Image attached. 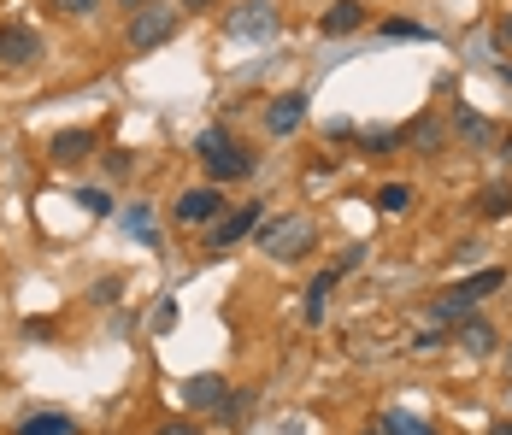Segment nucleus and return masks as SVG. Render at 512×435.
Returning a JSON list of instances; mask_svg holds the SVG:
<instances>
[{
  "label": "nucleus",
  "mask_w": 512,
  "mask_h": 435,
  "mask_svg": "<svg viewBox=\"0 0 512 435\" xmlns=\"http://www.w3.org/2000/svg\"><path fill=\"white\" fill-rule=\"evenodd\" d=\"M407 142H418L424 153H436V147H442V124H430V118H424V124H412Z\"/></svg>",
  "instance_id": "5701e85b"
},
{
  "label": "nucleus",
  "mask_w": 512,
  "mask_h": 435,
  "mask_svg": "<svg viewBox=\"0 0 512 435\" xmlns=\"http://www.w3.org/2000/svg\"><path fill=\"white\" fill-rule=\"evenodd\" d=\"M195 153H201V165L212 171V177H218V183H230V177H248V171H254V159H248L242 147L230 142V136H224L218 124L195 136Z\"/></svg>",
  "instance_id": "f03ea898"
},
{
  "label": "nucleus",
  "mask_w": 512,
  "mask_h": 435,
  "mask_svg": "<svg viewBox=\"0 0 512 435\" xmlns=\"http://www.w3.org/2000/svg\"><path fill=\"white\" fill-rule=\"evenodd\" d=\"M483 212H489V218H507V212H512V189H507V183L483 189Z\"/></svg>",
  "instance_id": "412c9836"
},
{
  "label": "nucleus",
  "mask_w": 512,
  "mask_h": 435,
  "mask_svg": "<svg viewBox=\"0 0 512 435\" xmlns=\"http://www.w3.org/2000/svg\"><path fill=\"white\" fill-rule=\"evenodd\" d=\"M124 230H136L148 247H159V230H154V212H148V206H130V212H124Z\"/></svg>",
  "instance_id": "f3484780"
},
{
  "label": "nucleus",
  "mask_w": 512,
  "mask_h": 435,
  "mask_svg": "<svg viewBox=\"0 0 512 435\" xmlns=\"http://www.w3.org/2000/svg\"><path fill=\"white\" fill-rule=\"evenodd\" d=\"M259 224V206L254 200H248V206H236V212H230V218H218V224H212V253H224V247H236L242 242V236H248V230H254Z\"/></svg>",
  "instance_id": "0eeeda50"
},
{
  "label": "nucleus",
  "mask_w": 512,
  "mask_h": 435,
  "mask_svg": "<svg viewBox=\"0 0 512 435\" xmlns=\"http://www.w3.org/2000/svg\"><path fill=\"white\" fill-rule=\"evenodd\" d=\"M218 212H224V194L218 189H183L177 194V218H183V224H212Z\"/></svg>",
  "instance_id": "6e6552de"
},
{
  "label": "nucleus",
  "mask_w": 512,
  "mask_h": 435,
  "mask_svg": "<svg viewBox=\"0 0 512 435\" xmlns=\"http://www.w3.org/2000/svg\"><path fill=\"white\" fill-rule=\"evenodd\" d=\"M501 42H512V18H507V24H501Z\"/></svg>",
  "instance_id": "c85d7f7f"
},
{
  "label": "nucleus",
  "mask_w": 512,
  "mask_h": 435,
  "mask_svg": "<svg viewBox=\"0 0 512 435\" xmlns=\"http://www.w3.org/2000/svg\"><path fill=\"white\" fill-rule=\"evenodd\" d=\"M489 435H512V418H501V424H489Z\"/></svg>",
  "instance_id": "bb28decb"
},
{
  "label": "nucleus",
  "mask_w": 512,
  "mask_h": 435,
  "mask_svg": "<svg viewBox=\"0 0 512 435\" xmlns=\"http://www.w3.org/2000/svg\"><path fill=\"white\" fill-rule=\"evenodd\" d=\"M412 347H418V353H430V347H448V336L430 324V330H418V341H412Z\"/></svg>",
  "instance_id": "393cba45"
},
{
  "label": "nucleus",
  "mask_w": 512,
  "mask_h": 435,
  "mask_svg": "<svg viewBox=\"0 0 512 435\" xmlns=\"http://www.w3.org/2000/svg\"><path fill=\"white\" fill-rule=\"evenodd\" d=\"M159 435H201V430H195L189 418H177V424H165V430H159Z\"/></svg>",
  "instance_id": "a878e982"
},
{
  "label": "nucleus",
  "mask_w": 512,
  "mask_h": 435,
  "mask_svg": "<svg viewBox=\"0 0 512 435\" xmlns=\"http://www.w3.org/2000/svg\"><path fill=\"white\" fill-rule=\"evenodd\" d=\"M18 435H77V424L65 418V412H36V418H24Z\"/></svg>",
  "instance_id": "2eb2a0df"
},
{
  "label": "nucleus",
  "mask_w": 512,
  "mask_h": 435,
  "mask_svg": "<svg viewBox=\"0 0 512 435\" xmlns=\"http://www.w3.org/2000/svg\"><path fill=\"white\" fill-rule=\"evenodd\" d=\"M42 59V36L24 30V24H6L0 30V65H36Z\"/></svg>",
  "instance_id": "423d86ee"
},
{
  "label": "nucleus",
  "mask_w": 512,
  "mask_h": 435,
  "mask_svg": "<svg viewBox=\"0 0 512 435\" xmlns=\"http://www.w3.org/2000/svg\"><path fill=\"white\" fill-rule=\"evenodd\" d=\"M383 36H389V42H436V36H430L424 24H412V18H389Z\"/></svg>",
  "instance_id": "dca6fc26"
},
{
  "label": "nucleus",
  "mask_w": 512,
  "mask_h": 435,
  "mask_svg": "<svg viewBox=\"0 0 512 435\" xmlns=\"http://www.w3.org/2000/svg\"><path fill=\"white\" fill-rule=\"evenodd\" d=\"M365 435H383V424H371V430H365Z\"/></svg>",
  "instance_id": "c756f323"
},
{
  "label": "nucleus",
  "mask_w": 512,
  "mask_h": 435,
  "mask_svg": "<svg viewBox=\"0 0 512 435\" xmlns=\"http://www.w3.org/2000/svg\"><path fill=\"white\" fill-rule=\"evenodd\" d=\"M359 24H365V6H359V0H336V6L318 18V30H324V36H354Z\"/></svg>",
  "instance_id": "9d476101"
},
{
  "label": "nucleus",
  "mask_w": 512,
  "mask_h": 435,
  "mask_svg": "<svg viewBox=\"0 0 512 435\" xmlns=\"http://www.w3.org/2000/svg\"><path fill=\"white\" fill-rule=\"evenodd\" d=\"M77 206H83V212H95V218H112V194H106V189H77Z\"/></svg>",
  "instance_id": "4be33fe9"
},
{
  "label": "nucleus",
  "mask_w": 512,
  "mask_h": 435,
  "mask_svg": "<svg viewBox=\"0 0 512 435\" xmlns=\"http://www.w3.org/2000/svg\"><path fill=\"white\" fill-rule=\"evenodd\" d=\"M507 365H512V341H507Z\"/></svg>",
  "instance_id": "7c9ffc66"
},
{
  "label": "nucleus",
  "mask_w": 512,
  "mask_h": 435,
  "mask_svg": "<svg viewBox=\"0 0 512 435\" xmlns=\"http://www.w3.org/2000/svg\"><path fill=\"white\" fill-rule=\"evenodd\" d=\"M95 153V130H59L53 136V159L59 165H77V159H89Z\"/></svg>",
  "instance_id": "ddd939ff"
},
{
  "label": "nucleus",
  "mask_w": 512,
  "mask_h": 435,
  "mask_svg": "<svg viewBox=\"0 0 512 435\" xmlns=\"http://www.w3.org/2000/svg\"><path fill=\"white\" fill-rule=\"evenodd\" d=\"M448 341H460L471 359H489V353H495V330H489L483 318H465V324H460V330H454Z\"/></svg>",
  "instance_id": "f8f14e48"
},
{
  "label": "nucleus",
  "mask_w": 512,
  "mask_h": 435,
  "mask_svg": "<svg viewBox=\"0 0 512 435\" xmlns=\"http://www.w3.org/2000/svg\"><path fill=\"white\" fill-rule=\"evenodd\" d=\"M312 236H318V230H312V218L289 212V218H271V224L259 230V247H265L271 259H301V253L312 247Z\"/></svg>",
  "instance_id": "7ed1b4c3"
},
{
  "label": "nucleus",
  "mask_w": 512,
  "mask_h": 435,
  "mask_svg": "<svg viewBox=\"0 0 512 435\" xmlns=\"http://www.w3.org/2000/svg\"><path fill=\"white\" fill-rule=\"evenodd\" d=\"M336 283H342V271H336V265L312 277V289H307V324H324V306H330V294H336Z\"/></svg>",
  "instance_id": "4468645a"
},
{
  "label": "nucleus",
  "mask_w": 512,
  "mask_h": 435,
  "mask_svg": "<svg viewBox=\"0 0 512 435\" xmlns=\"http://www.w3.org/2000/svg\"><path fill=\"white\" fill-rule=\"evenodd\" d=\"M454 124H460L465 142H489V136H495V124H489V118H477V112H460Z\"/></svg>",
  "instance_id": "aec40b11"
},
{
  "label": "nucleus",
  "mask_w": 512,
  "mask_h": 435,
  "mask_svg": "<svg viewBox=\"0 0 512 435\" xmlns=\"http://www.w3.org/2000/svg\"><path fill=\"white\" fill-rule=\"evenodd\" d=\"M501 283H507V271H501V265H489V271L465 277V283H454V289H442L436 300H430V324H465V318H471V306H477L483 294H495Z\"/></svg>",
  "instance_id": "f257e3e1"
},
{
  "label": "nucleus",
  "mask_w": 512,
  "mask_h": 435,
  "mask_svg": "<svg viewBox=\"0 0 512 435\" xmlns=\"http://www.w3.org/2000/svg\"><path fill=\"white\" fill-rule=\"evenodd\" d=\"M224 394H230V388H224V377H212V371L183 383V400H189L195 412H212V406H224Z\"/></svg>",
  "instance_id": "9b49d317"
},
{
  "label": "nucleus",
  "mask_w": 512,
  "mask_h": 435,
  "mask_svg": "<svg viewBox=\"0 0 512 435\" xmlns=\"http://www.w3.org/2000/svg\"><path fill=\"white\" fill-rule=\"evenodd\" d=\"M53 12H65V18H89V12H101V0H53Z\"/></svg>",
  "instance_id": "b1692460"
},
{
  "label": "nucleus",
  "mask_w": 512,
  "mask_h": 435,
  "mask_svg": "<svg viewBox=\"0 0 512 435\" xmlns=\"http://www.w3.org/2000/svg\"><path fill=\"white\" fill-rule=\"evenodd\" d=\"M183 6H189V12H201V6H212V0H183Z\"/></svg>",
  "instance_id": "cd10ccee"
},
{
  "label": "nucleus",
  "mask_w": 512,
  "mask_h": 435,
  "mask_svg": "<svg viewBox=\"0 0 512 435\" xmlns=\"http://www.w3.org/2000/svg\"><path fill=\"white\" fill-rule=\"evenodd\" d=\"M407 206H412L407 183H383V189H377V212H407Z\"/></svg>",
  "instance_id": "6ab92c4d"
},
{
  "label": "nucleus",
  "mask_w": 512,
  "mask_h": 435,
  "mask_svg": "<svg viewBox=\"0 0 512 435\" xmlns=\"http://www.w3.org/2000/svg\"><path fill=\"white\" fill-rule=\"evenodd\" d=\"M383 435H436L424 418H412V412H389L383 418Z\"/></svg>",
  "instance_id": "a211bd4d"
},
{
  "label": "nucleus",
  "mask_w": 512,
  "mask_h": 435,
  "mask_svg": "<svg viewBox=\"0 0 512 435\" xmlns=\"http://www.w3.org/2000/svg\"><path fill=\"white\" fill-rule=\"evenodd\" d=\"M301 118H307V95H277L271 106H265L271 136H295V130H301Z\"/></svg>",
  "instance_id": "1a4fd4ad"
},
{
  "label": "nucleus",
  "mask_w": 512,
  "mask_h": 435,
  "mask_svg": "<svg viewBox=\"0 0 512 435\" xmlns=\"http://www.w3.org/2000/svg\"><path fill=\"white\" fill-rule=\"evenodd\" d=\"M171 30H177V12L148 6V12L130 18V48H159V42H171Z\"/></svg>",
  "instance_id": "39448f33"
},
{
  "label": "nucleus",
  "mask_w": 512,
  "mask_h": 435,
  "mask_svg": "<svg viewBox=\"0 0 512 435\" xmlns=\"http://www.w3.org/2000/svg\"><path fill=\"white\" fill-rule=\"evenodd\" d=\"M224 30H230L236 42H265V36H277V6H271V0H242Z\"/></svg>",
  "instance_id": "20e7f679"
}]
</instances>
